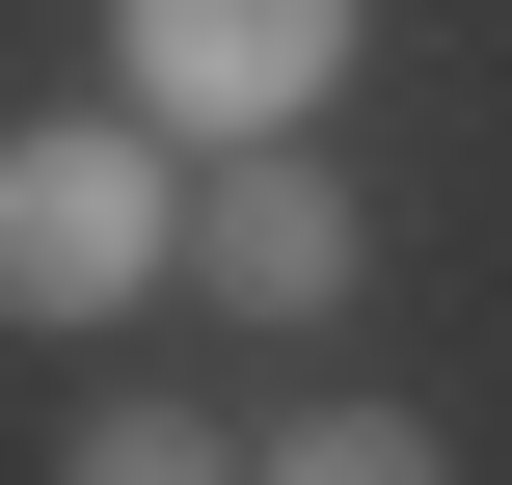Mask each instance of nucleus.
<instances>
[{"label":"nucleus","mask_w":512,"mask_h":485,"mask_svg":"<svg viewBox=\"0 0 512 485\" xmlns=\"http://www.w3.org/2000/svg\"><path fill=\"white\" fill-rule=\"evenodd\" d=\"M162 243H189V189H162V108L0 135V324H108V297H135Z\"/></svg>","instance_id":"f257e3e1"},{"label":"nucleus","mask_w":512,"mask_h":485,"mask_svg":"<svg viewBox=\"0 0 512 485\" xmlns=\"http://www.w3.org/2000/svg\"><path fill=\"white\" fill-rule=\"evenodd\" d=\"M108 54H135L162 135H297L324 54H351V0H108Z\"/></svg>","instance_id":"f03ea898"},{"label":"nucleus","mask_w":512,"mask_h":485,"mask_svg":"<svg viewBox=\"0 0 512 485\" xmlns=\"http://www.w3.org/2000/svg\"><path fill=\"white\" fill-rule=\"evenodd\" d=\"M216 270H243V297H351V189H324L297 135H243V162H216Z\"/></svg>","instance_id":"7ed1b4c3"},{"label":"nucleus","mask_w":512,"mask_h":485,"mask_svg":"<svg viewBox=\"0 0 512 485\" xmlns=\"http://www.w3.org/2000/svg\"><path fill=\"white\" fill-rule=\"evenodd\" d=\"M243 485H459V459H432L405 405H324V432H270V459H243Z\"/></svg>","instance_id":"20e7f679"},{"label":"nucleus","mask_w":512,"mask_h":485,"mask_svg":"<svg viewBox=\"0 0 512 485\" xmlns=\"http://www.w3.org/2000/svg\"><path fill=\"white\" fill-rule=\"evenodd\" d=\"M54 485H216V432H189V405H108V432H81Z\"/></svg>","instance_id":"39448f33"}]
</instances>
